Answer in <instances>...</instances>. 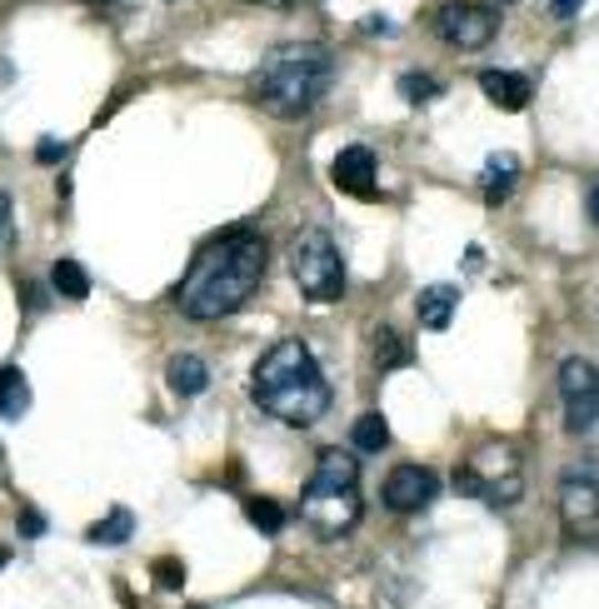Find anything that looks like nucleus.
I'll list each match as a JSON object with an SVG mask.
<instances>
[{"label":"nucleus","instance_id":"35","mask_svg":"<svg viewBox=\"0 0 599 609\" xmlns=\"http://www.w3.org/2000/svg\"><path fill=\"white\" fill-rule=\"evenodd\" d=\"M195 609H200V605H195Z\"/></svg>","mask_w":599,"mask_h":609},{"label":"nucleus","instance_id":"4","mask_svg":"<svg viewBox=\"0 0 599 609\" xmlns=\"http://www.w3.org/2000/svg\"><path fill=\"white\" fill-rule=\"evenodd\" d=\"M290 275H295L300 295L315 300V305H335L345 295V260H339V245L329 230L305 225L295 240H290Z\"/></svg>","mask_w":599,"mask_h":609},{"label":"nucleus","instance_id":"27","mask_svg":"<svg viewBox=\"0 0 599 609\" xmlns=\"http://www.w3.org/2000/svg\"><path fill=\"white\" fill-rule=\"evenodd\" d=\"M10 240H16V220H10V195H0V255L10 250Z\"/></svg>","mask_w":599,"mask_h":609},{"label":"nucleus","instance_id":"7","mask_svg":"<svg viewBox=\"0 0 599 609\" xmlns=\"http://www.w3.org/2000/svg\"><path fill=\"white\" fill-rule=\"evenodd\" d=\"M359 515H365V505L355 489H305V499H300V519L319 539H339L345 529L359 525Z\"/></svg>","mask_w":599,"mask_h":609},{"label":"nucleus","instance_id":"21","mask_svg":"<svg viewBox=\"0 0 599 609\" xmlns=\"http://www.w3.org/2000/svg\"><path fill=\"white\" fill-rule=\"evenodd\" d=\"M130 535H135V515H130V509H110L105 519H95V525L85 529L90 545H125Z\"/></svg>","mask_w":599,"mask_h":609},{"label":"nucleus","instance_id":"33","mask_svg":"<svg viewBox=\"0 0 599 609\" xmlns=\"http://www.w3.org/2000/svg\"><path fill=\"white\" fill-rule=\"evenodd\" d=\"M90 6H110V0H90Z\"/></svg>","mask_w":599,"mask_h":609},{"label":"nucleus","instance_id":"2","mask_svg":"<svg viewBox=\"0 0 599 609\" xmlns=\"http://www.w3.org/2000/svg\"><path fill=\"white\" fill-rule=\"evenodd\" d=\"M250 399H255L265 415H275L280 425L309 429L315 419L329 415L335 389L319 375L305 339H275V345L260 355L255 375H250Z\"/></svg>","mask_w":599,"mask_h":609},{"label":"nucleus","instance_id":"13","mask_svg":"<svg viewBox=\"0 0 599 609\" xmlns=\"http://www.w3.org/2000/svg\"><path fill=\"white\" fill-rule=\"evenodd\" d=\"M455 309H459V290L455 285H425L415 295V319L425 329H449Z\"/></svg>","mask_w":599,"mask_h":609},{"label":"nucleus","instance_id":"25","mask_svg":"<svg viewBox=\"0 0 599 609\" xmlns=\"http://www.w3.org/2000/svg\"><path fill=\"white\" fill-rule=\"evenodd\" d=\"M16 525H20V535H26V539H40V535H45V515H40V509H20V519H16Z\"/></svg>","mask_w":599,"mask_h":609},{"label":"nucleus","instance_id":"6","mask_svg":"<svg viewBox=\"0 0 599 609\" xmlns=\"http://www.w3.org/2000/svg\"><path fill=\"white\" fill-rule=\"evenodd\" d=\"M559 399H565V429L589 435L599 425V375L585 355H569L559 365Z\"/></svg>","mask_w":599,"mask_h":609},{"label":"nucleus","instance_id":"15","mask_svg":"<svg viewBox=\"0 0 599 609\" xmlns=\"http://www.w3.org/2000/svg\"><path fill=\"white\" fill-rule=\"evenodd\" d=\"M515 175H519V160L509 155V150H499V155L485 160V175H479V195H485L489 210H499L509 200V190H515Z\"/></svg>","mask_w":599,"mask_h":609},{"label":"nucleus","instance_id":"5","mask_svg":"<svg viewBox=\"0 0 599 609\" xmlns=\"http://www.w3.org/2000/svg\"><path fill=\"white\" fill-rule=\"evenodd\" d=\"M455 489L479 495L485 505H515L525 495V469L509 445H485L455 469Z\"/></svg>","mask_w":599,"mask_h":609},{"label":"nucleus","instance_id":"19","mask_svg":"<svg viewBox=\"0 0 599 609\" xmlns=\"http://www.w3.org/2000/svg\"><path fill=\"white\" fill-rule=\"evenodd\" d=\"M415 365V349H409V339L399 335V329H375V369L379 375H389V369H405Z\"/></svg>","mask_w":599,"mask_h":609},{"label":"nucleus","instance_id":"17","mask_svg":"<svg viewBox=\"0 0 599 609\" xmlns=\"http://www.w3.org/2000/svg\"><path fill=\"white\" fill-rule=\"evenodd\" d=\"M50 290H55L60 300H90V270L80 265L75 255H60L55 265H50Z\"/></svg>","mask_w":599,"mask_h":609},{"label":"nucleus","instance_id":"29","mask_svg":"<svg viewBox=\"0 0 599 609\" xmlns=\"http://www.w3.org/2000/svg\"><path fill=\"white\" fill-rule=\"evenodd\" d=\"M250 6H275V10H295V6H309V0H250Z\"/></svg>","mask_w":599,"mask_h":609},{"label":"nucleus","instance_id":"31","mask_svg":"<svg viewBox=\"0 0 599 609\" xmlns=\"http://www.w3.org/2000/svg\"><path fill=\"white\" fill-rule=\"evenodd\" d=\"M589 220H595V225H599V180H595V185H589Z\"/></svg>","mask_w":599,"mask_h":609},{"label":"nucleus","instance_id":"26","mask_svg":"<svg viewBox=\"0 0 599 609\" xmlns=\"http://www.w3.org/2000/svg\"><path fill=\"white\" fill-rule=\"evenodd\" d=\"M35 160H40V165H55V160H65V140L45 135V140L35 145Z\"/></svg>","mask_w":599,"mask_h":609},{"label":"nucleus","instance_id":"10","mask_svg":"<svg viewBox=\"0 0 599 609\" xmlns=\"http://www.w3.org/2000/svg\"><path fill=\"white\" fill-rule=\"evenodd\" d=\"M435 495H439V479L425 465H395L385 475V489H379L385 509H395V515H419V509L435 505Z\"/></svg>","mask_w":599,"mask_h":609},{"label":"nucleus","instance_id":"28","mask_svg":"<svg viewBox=\"0 0 599 609\" xmlns=\"http://www.w3.org/2000/svg\"><path fill=\"white\" fill-rule=\"evenodd\" d=\"M549 6H555V16H559V20H575L585 0H549Z\"/></svg>","mask_w":599,"mask_h":609},{"label":"nucleus","instance_id":"30","mask_svg":"<svg viewBox=\"0 0 599 609\" xmlns=\"http://www.w3.org/2000/svg\"><path fill=\"white\" fill-rule=\"evenodd\" d=\"M26 305L40 309V305H45V290H40V285H26Z\"/></svg>","mask_w":599,"mask_h":609},{"label":"nucleus","instance_id":"3","mask_svg":"<svg viewBox=\"0 0 599 609\" xmlns=\"http://www.w3.org/2000/svg\"><path fill=\"white\" fill-rule=\"evenodd\" d=\"M329 75H335V60L325 45H280L260 60L250 90H255L260 110L280 120H300L325 100Z\"/></svg>","mask_w":599,"mask_h":609},{"label":"nucleus","instance_id":"11","mask_svg":"<svg viewBox=\"0 0 599 609\" xmlns=\"http://www.w3.org/2000/svg\"><path fill=\"white\" fill-rule=\"evenodd\" d=\"M375 175H379V165H375V150L369 145H345L335 155V165H329V185L345 190V195H355V200H375L379 195Z\"/></svg>","mask_w":599,"mask_h":609},{"label":"nucleus","instance_id":"23","mask_svg":"<svg viewBox=\"0 0 599 609\" xmlns=\"http://www.w3.org/2000/svg\"><path fill=\"white\" fill-rule=\"evenodd\" d=\"M399 95H405L409 105H429V100L439 95V80L425 75V70H405V75H399Z\"/></svg>","mask_w":599,"mask_h":609},{"label":"nucleus","instance_id":"20","mask_svg":"<svg viewBox=\"0 0 599 609\" xmlns=\"http://www.w3.org/2000/svg\"><path fill=\"white\" fill-rule=\"evenodd\" d=\"M349 445L359 449V455H379V449L389 445V425H385V415L379 409H365V415L349 425Z\"/></svg>","mask_w":599,"mask_h":609},{"label":"nucleus","instance_id":"18","mask_svg":"<svg viewBox=\"0 0 599 609\" xmlns=\"http://www.w3.org/2000/svg\"><path fill=\"white\" fill-rule=\"evenodd\" d=\"M30 409V385L20 365H0V419H20Z\"/></svg>","mask_w":599,"mask_h":609},{"label":"nucleus","instance_id":"16","mask_svg":"<svg viewBox=\"0 0 599 609\" xmlns=\"http://www.w3.org/2000/svg\"><path fill=\"white\" fill-rule=\"evenodd\" d=\"M165 379H170V389H175L180 399H195V395H205L210 389V365L200 355H170Z\"/></svg>","mask_w":599,"mask_h":609},{"label":"nucleus","instance_id":"9","mask_svg":"<svg viewBox=\"0 0 599 609\" xmlns=\"http://www.w3.org/2000/svg\"><path fill=\"white\" fill-rule=\"evenodd\" d=\"M559 519H565V535L575 539L599 535V485L589 469H569L559 479Z\"/></svg>","mask_w":599,"mask_h":609},{"label":"nucleus","instance_id":"22","mask_svg":"<svg viewBox=\"0 0 599 609\" xmlns=\"http://www.w3.org/2000/svg\"><path fill=\"white\" fill-rule=\"evenodd\" d=\"M245 519L260 529V535H280L285 529V505L280 499H270V495H245Z\"/></svg>","mask_w":599,"mask_h":609},{"label":"nucleus","instance_id":"14","mask_svg":"<svg viewBox=\"0 0 599 609\" xmlns=\"http://www.w3.org/2000/svg\"><path fill=\"white\" fill-rule=\"evenodd\" d=\"M479 90L489 95V105L499 110H525L529 105V80L515 70H479Z\"/></svg>","mask_w":599,"mask_h":609},{"label":"nucleus","instance_id":"12","mask_svg":"<svg viewBox=\"0 0 599 609\" xmlns=\"http://www.w3.org/2000/svg\"><path fill=\"white\" fill-rule=\"evenodd\" d=\"M359 485V459L349 449H319L315 475L305 489H355Z\"/></svg>","mask_w":599,"mask_h":609},{"label":"nucleus","instance_id":"24","mask_svg":"<svg viewBox=\"0 0 599 609\" xmlns=\"http://www.w3.org/2000/svg\"><path fill=\"white\" fill-rule=\"evenodd\" d=\"M150 575H155V585L160 589H180L185 585V565H180V559H155V565H150Z\"/></svg>","mask_w":599,"mask_h":609},{"label":"nucleus","instance_id":"8","mask_svg":"<svg viewBox=\"0 0 599 609\" xmlns=\"http://www.w3.org/2000/svg\"><path fill=\"white\" fill-rule=\"evenodd\" d=\"M435 30L445 45L455 50H485L489 40H495L499 30V16L489 6H469V0H455V6H445L435 16Z\"/></svg>","mask_w":599,"mask_h":609},{"label":"nucleus","instance_id":"34","mask_svg":"<svg viewBox=\"0 0 599 609\" xmlns=\"http://www.w3.org/2000/svg\"><path fill=\"white\" fill-rule=\"evenodd\" d=\"M0 459H6V455H0Z\"/></svg>","mask_w":599,"mask_h":609},{"label":"nucleus","instance_id":"32","mask_svg":"<svg viewBox=\"0 0 599 609\" xmlns=\"http://www.w3.org/2000/svg\"><path fill=\"white\" fill-rule=\"evenodd\" d=\"M6 565H10V549H6V545H0V569H6Z\"/></svg>","mask_w":599,"mask_h":609},{"label":"nucleus","instance_id":"1","mask_svg":"<svg viewBox=\"0 0 599 609\" xmlns=\"http://www.w3.org/2000/svg\"><path fill=\"white\" fill-rule=\"evenodd\" d=\"M270 270V245L255 230H225L215 235L195 260H190V275L180 280L175 305L185 319H225L245 305L260 290Z\"/></svg>","mask_w":599,"mask_h":609}]
</instances>
